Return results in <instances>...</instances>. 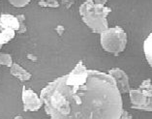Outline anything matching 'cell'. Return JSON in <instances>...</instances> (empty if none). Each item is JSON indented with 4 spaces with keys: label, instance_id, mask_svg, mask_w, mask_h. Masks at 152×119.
<instances>
[{
    "label": "cell",
    "instance_id": "1",
    "mask_svg": "<svg viewBox=\"0 0 152 119\" xmlns=\"http://www.w3.org/2000/svg\"><path fill=\"white\" fill-rule=\"evenodd\" d=\"M40 98L50 119H119L123 111L113 77L83 61L43 88Z\"/></svg>",
    "mask_w": 152,
    "mask_h": 119
},
{
    "label": "cell",
    "instance_id": "2",
    "mask_svg": "<svg viewBox=\"0 0 152 119\" xmlns=\"http://www.w3.org/2000/svg\"><path fill=\"white\" fill-rule=\"evenodd\" d=\"M110 12L112 9L110 7L95 4L93 0H86L80 7V14L83 21L92 32L98 34H101L109 28L107 17Z\"/></svg>",
    "mask_w": 152,
    "mask_h": 119
},
{
    "label": "cell",
    "instance_id": "3",
    "mask_svg": "<svg viewBox=\"0 0 152 119\" xmlns=\"http://www.w3.org/2000/svg\"><path fill=\"white\" fill-rule=\"evenodd\" d=\"M100 42L104 50L117 56L126 49L127 35L119 26L107 28V30L101 33Z\"/></svg>",
    "mask_w": 152,
    "mask_h": 119
},
{
    "label": "cell",
    "instance_id": "4",
    "mask_svg": "<svg viewBox=\"0 0 152 119\" xmlns=\"http://www.w3.org/2000/svg\"><path fill=\"white\" fill-rule=\"evenodd\" d=\"M21 98L24 111H37L43 106V101L38 97V95L31 89H26L25 86L23 87Z\"/></svg>",
    "mask_w": 152,
    "mask_h": 119
},
{
    "label": "cell",
    "instance_id": "5",
    "mask_svg": "<svg viewBox=\"0 0 152 119\" xmlns=\"http://www.w3.org/2000/svg\"><path fill=\"white\" fill-rule=\"evenodd\" d=\"M109 74L115 80L117 88L121 94L122 93L126 94V93L130 92L131 88H130V84H129V77L123 70H121L119 68H113L112 70H110Z\"/></svg>",
    "mask_w": 152,
    "mask_h": 119
},
{
    "label": "cell",
    "instance_id": "6",
    "mask_svg": "<svg viewBox=\"0 0 152 119\" xmlns=\"http://www.w3.org/2000/svg\"><path fill=\"white\" fill-rule=\"evenodd\" d=\"M0 27L1 29H14L18 31L20 28V22L17 17L10 14H2L0 16Z\"/></svg>",
    "mask_w": 152,
    "mask_h": 119
},
{
    "label": "cell",
    "instance_id": "7",
    "mask_svg": "<svg viewBox=\"0 0 152 119\" xmlns=\"http://www.w3.org/2000/svg\"><path fill=\"white\" fill-rule=\"evenodd\" d=\"M10 68H11V74H12V76L18 77L21 81H26L31 79V74H29L27 71H25L23 67L17 64V63L13 64Z\"/></svg>",
    "mask_w": 152,
    "mask_h": 119
},
{
    "label": "cell",
    "instance_id": "8",
    "mask_svg": "<svg viewBox=\"0 0 152 119\" xmlns=\"http://www.w3.org/2000/svg\"><path fill=\"white\" fill-rule=\"evenodd\" d=\"M143 51H144V55H145V58L148 62V64H149L152 68V32L148 35V37L145 39V41H144Z\"/></svg>",
    "mask_w": 152,
    "mask_h": 119
},
{
    "label": "cell",
    "instance_id": "9",
    "mask_svg": "<svg viewBox=\"0 0 152 119\" xmlns=\"http://www.w3.org/2000/svg\"><path fill=\"white\" fill-rule=\"evenodd\" d=\"M14 29H1L0 31V46H3L7 43H9L15 37Z\"/></svg>",
    "mask_w": 152,
    "mask_h": 119
},
{
    "label": "cell",
    "instance_id": "10",
    "mask_svg": "<svg viewBox=\"0 0 152 119\" xmlns=\"http://www.w3.org/2000/svg\"><path fill=\"white\" fill-rule=\"evenodd\" d=\"M0 65H4L7 67H11L13 65V60L10 54L2 53L0 54Z\"/></svg>",
    "mask_w": 152,
    "mask_h": 119
},
{
    "label": "cell",
    "instance_id": "11",
    "mask_svg": "<svg viewBox=\"0 0 152 119\" xmlns=\"http://www.w3.org/2000/svg\"><path fill=\"white\" fill-rule=\"evenodd\" d=\"M38 4L42 7H54V8H57L59 6L57 0H39Z\"/></svg>",
    "mask_w": 152,
    "mask_h": 119
},
{
    "label": "cell",
    "instance_id": "12",
    "mask_svg": "<svg viewBox=\"0 0 152 119\" xmlns=\"http://www.w3.org/2000/svg\"><path fill=\"white\" fill-rule=\"evenodd\" d=\"M31 0H9V2L12 4L14 7L17 8H21V7L26 6Z\"/></svg>",
    "mask_w": 152,
    "mask_h": 119
},
{
    "label": "cell",
    "instance_id": "13",
    "mask_svg": "<svg viewBox=\"0 0 152 119\" xmlns=\"http://www.w3.org/2000/svg\"><path fill=\"white\" fill-rule=\"evenodd\" d=\"M119 119H132V116L126 110H123V111H122L121 116H120Z\"/></svg>",
    "mask_w": 152,
    "mask_h": 119
},
{
    "label": "cell",
    "instance_id": "14",
    "mask_svg": "<svg viewBox=\"0 0 152 119\" xmlns=\"http://www.w3.org/2000/svg\"><path fill=\"white\" fill-rule=\"evenodd\" d=\"M95 4H98V5H106L107 3V0H93Z\"/></svg>",
    "mask_w": 152,
    "mask_h": 119
},
{
    "label": "cell",
    "instance_id": "15",
    "mask_svg": "<svg viewBox=\"0 0 152 119\" xmlns=\"http://www.w3.org/2000/svg\"><path fill=\"white\" fill-rule=\"evenodd\" d=\"M15 119H23V118L21 116H16V117H15Z\"/></svg>",
    "mask_w": 152,
    "mask_h": 119
},
{
    "label": "cell",
    "instance_id": "16",
    "mask_svg": "<svg viewBox=\"0 0 152 119\" xmlns=\"http://www.w3.org/2000/svg\"><path fill=\"white\" fill-rule=\"evenodd\" d=\"M0 31H1V27H0ZM1 47H2V46H0V50H1Z\"/></svg>",
    "mask_w": 152,
    "mask_h": 119
}]
</instances>
